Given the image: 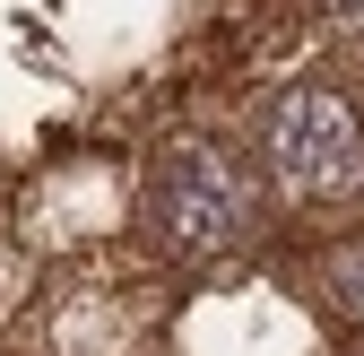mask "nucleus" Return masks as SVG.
Listing matches in <instances>:
<instances>
[{
  "instance_id": "nucleus-3",
  "label": "nucleus",
  "mask_w": 364,
  "mask_h": 356,
  "mask_svg": "<svg viewBox=\"0 0 364 356\" xmlns=\"http://www.w3.org/2000/svg\"><path fill=\"white\" fill-rule=\"evenodd\" d=\"M312 287H321V304L347 330H364V235H347V244H330L312 261Z\"/></svg>"
},
{
  "instance_id": "nucleus-1",
  "label": "nucleus",
  "mask_w": 364,
  "mask_h": 356,
  "mask_svg": "<svg viewBox=\"0 0 364 356\" xmlns=\"http://www.w3.org/2000/svg\"><path fill=\"white\" fill-rule=\"evenodd\" d=\"M252 148H260V174L304 209H338L364 192V113L330 78L278 87L252 122Z\"/></svg>"
},
{
  "instance_id": "nucleus-2",
  "label": "nucleus",
  "mask_w": 364,
  "mask_h": 356,
  "mask_svg": "<svg viewBox=\"0 0 364 356\" xmlns=\"http://www.w3.org/2000/svg\"><path fill=\"white\" fill-rule=\"evenodd\" d=\"M139 217H148V244L165 261H225L235 244H252L260 200H252L243 165L225 157L217 140H173V148L148 157Z\"/></svg>"
},
{
  "instance_id": "nucleus-4",
  "label": "nucleus",
  "mask_w": 364,
  "mask_h": 356,
  "mask_svg": "<svg viewBox=\"0 0 364 356\" xmlns=\"http://www.w3.org/2000/svg\"><path fill=\"white\" fill-rule=\"evenodd\" d=\"M330 18H347V26H364V0H330Z\"/></svg>"
}]
</instances>
